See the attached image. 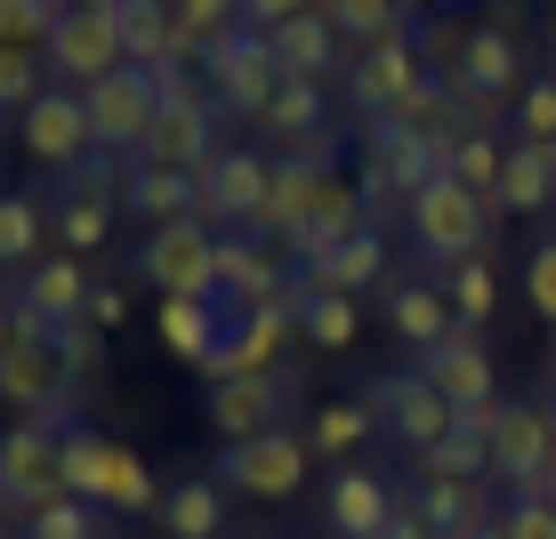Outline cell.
<instances>
[{
	"label": "cell",
	"instance_id": "cell-44",
	"mask_svg": "<svg viewBox=\"0 0 556 539\" xmlns=\"http://www.w3.org/2000/svg\"><path fill=\"white\" fill-rule=\"evenodd\" d=\"M508 113H516V145H556V73H548V81H532Z\"/></svg>",
	"mask_w": 556,
	"mask_h": 539
},
{
	"label": "cell",
	"instance_id": "cell-38",
	"mask_svg": "<svg viewBox=\"0 0 556 539\" xmlns=\"http://www.w3.org/2000/svg\"><path fill=\"white\" fill-rule=\"evenodd\" d=\"M56 234H65V258H89L105 234H113V194H73L56 202Z\"/></svg>",
	"mask_w": 556,
	"mask_h": 539
},
{
	"label": "cell",
	"instance_id": "cell-19",
	"mask_svg": "<svg viewBox=\"0 0 556 539\" xmlns=\"http://www.w3.org/2000/svg\"><path fill=\"white\" fill-rule=\"evenodd\" d=\"M395 508H404V499H395V491H388V475H371V467H339L331 484H323L331 539H379Z\"/></svg>",
	"mask_w": 556,
	"mask_h": 539
},
{
	"label": "cell",
	"instance_id": "cell-36",
	"mask_svg": "<svg viewBox=\"0 0 556 539\" xmlns=\"http://www.w3.org/2000/svg\"><path fill=\"white\" fill-rule=\"evenodd\" d=\"M412 508L428 515V531H435V539H459L468 524H484V491H476V484H428V475H419Z\"/></svg>",
	"mask_w": 556,
	"mask_h": 539
},
{
	"label": "cell",
	"instance_id": "cell-35",
	"mask_svg": "<svg viewBox=\"0 0 556 539\" xmlns=\"http://www.w3.org/2000/svg\"><path fill=\"white\" fill-rule=\"evenodd\" d=\"M501 169H508V145L492 138V129H476V138H459V145L444 153V178H452V185H468L476 202L501 194Z\"/></svg>",
	"mask_w": 556,
	"mask_h": 539
},
{
	"label": "cell",
	"instance_id": "cell-27",
	"mask_svg": "<svg viewBox=\"0 0 556 539\" xmlns=\"http://www.w3.org/2000/svg\"><path fill=\"white\" fill-rule=\"evenodd\" d=\"M548 194H556L548 145H508V169H501V194H492V209H501V218H532V209H548Z\"/></svg>",
	"mask_w": 556,
	"mask_h": 539
},
{
	"label": "cell",
	"instance_id": "cell-12",
	"mask_svg": "<svg viewBox=\"0 0 556 539\" xmlns=\"http://www.w3.org/2000/svg\"><path fill=\"white\" fill-rule=\"evenodd\" d=\"M323 185H331V129H323L315 145H299V153H282V162H275V185H266V209H258L251 234L299 242L306 218H315V202H323Z\"/></svg>",
	"mask_w": 556,
	"mask_h": 539
},
{
	"label": "cell",
	"instance_id": "cell-50",
	"mask_svg": "<svg viewBox=\"0 0 556 539\" xmlns=\"http://www.w3.org/2000/svg\"><path fill=\"white\" fill-rule=\"evenodd\" d=\"M16 346V298H0V355Z\"/></svg>",
	"mask_w": 556,
	"mask_h": 539
},
{
	"label": "cell",
	"instance_id": "cell-9",
	"mask_svg": "<svg viewBox=\"0 0 556 539\" xmlns=\"http://www.w3.org/2000/svg\"><path fill=\"white\" fill-rule=\"evenodd\" d=\"M194 185H202L210 234H251L258 209H266V185H275V162H266V153H242V145H218L194 169Z\"/></svg>",
	"mask_w": 556,
	"mask_h": 539
},
{
	"label": "cell",
	"instance_id": "cell-3",
	"mask_svg": "<svg viewBox=\"0 0 556 539\" xmlns=\"http://www.w3.org/2000/svg\"><path fill=\"white\" fill-rule=\"evenodd\" d=\"M129 274L153 282L162 298H210V306H218V234H210L202 218L194 226H162V234L146 226Z\"/></svg>",
	"mask_w": 556,
	"mask_h": 539
},
{
	"label": "cell",
	"instance_id": "cell-31",
	"mask_svg": "<svg viewBox=\"0 0 556 539\" xmlns=\"http://www.w3.org/2000/svg\"><path fill=\"white\" fill-rule=\"evenodd\" d=\"M235 25H242V9H226V0H178V9H169V56L202 65Z\"/></svg>",
	"mask_w": 556,
	"mask_h": 539
},
{
	"label": "cell",
	"instance_id": "cell-51",
	"mask_svg": "<svg viewBox=\"0 0 556 539\" xmlns=\"http://www.w3.org/2000/svg\"><path fill=\"white\" fill-rule=\"evenodd\" d=\"M459 539H508V531H501V515H484V524H468Z\"/></svg>",
	"mask_w": 556,
	"mask_h": 539
},
{
	"label": "cell",
	"instance_id": "cell-54",
	"mask_svg": "<svg viewBox=\"0 0 556 539\" xmlns=\"http://www.w3.org/2000/svg\"><path fill=\"white\" fill-rule=\"evenodd\" d=\"M548 65H556V41H548Z\"/></svg>",
	"mask_w": 556,
	"mask_h": 539
},
{
	"label": "cell",
	"instance_id": "cell-46",
	"mask_svg": "<svg viewBox=\"0 0 556 539\" xmlns=\"http://www.w3.org/2000/svg\"><path fill=\"white\" fill-rule=\"evenodd\" d=\"M525 298H532V315L556 322V234L532 242V258H525Z\"/></svg>",
	"mask_w": 556,
	"mask_h": 539
},
{
	"label": "cell",
	"instance_id": "cell-45",
	"mask_svg": "<svg viewBox=\"0 0 556 539\" xmlns=\"http://www.w3.org/2000/svg\"><path fill=\"white\" fill-rule=\"evenodd\" d=\"M25 539H105V524H98V508H81V499H56L49 515L25 524Z\"/></svg>",
	"mask_w": 556,
	"mask_h": 539
},
{
	"label": "cell",
	"instance_id": "cell-21",
	"mask_svg": "<svg viewBox=\"0 0 556 539\" xmlns=\"http://www.w3.org/2000/svg\"><path fill=\"white\" fill-rule=\"evenodd\" d=\"M266 41H275L282 81H315V89H323V81L339 73V33H331V16H323V9H291Z\"/></svg>",
	"mask_w": 556,
	"mask_h": 539
},
{
	"label": "cell",
	"instance_id": "cell-40",
	"mask_svg": "<svg viewBox=\"0 0 556 539\" xmlns=\"http://www.w3.org/2000/svg\"><path fill=\"white\" fill-rule=\"evenodd\" d=\"M105 508H113V515H146V508H162V491H153L146 459L129 451V442H113V459H105Z\"/></svg>",
	"mask_w": 556,
	"mask_h": 539
},
{
	"label": "cell",
	"instance_id": "cell-42",
	"mask_svg": "<svg viewBox=\"0 0 556 539\" xmlns=\"http://www.w3.org/2000/svg\"><path fill=\"white\" fill-rule=\"evenodd\" d=\"M41 65H49L41 49H0V113H16V121H25V113L49 98Z\"/></svg>",
	"mask_w": 556,
	"mask_h": 539
},
{
	"label": "cell",
	"instance_id": "cell-23",
	"mask_svg": "<svg viewBox=\"0 0 556 539\" xmlns=\"http://www.w3.org/2000/svg\"><path fill=\"white\" fill-rule=\"evenodd\" d=\"M210 153H218V105H162V121H153V138H146V162L202 169Z\"/></svg>",
	"mask_w": 556,
	"mask_h": 539
},
{
	"label": "cell",
	"instance_id": "cell-14",
	"mask_svg": "<svg viewBox=\"0 0 556 539\" xmlns=\"http://www.w3.org/2000/svg\"><path fill=\"white\" fill-rule=\"evenodd\" d=\"M16 138H25V153H33L41 169H56V178H73V169L98 153V129H89L81 89H49V98L16 121Z\"/></svg>",
	"mask_w": 556,
	"mask_h": 539
},
{
	"label": "cell",
	"instance_id": "cell-26",
	"mask_svg": "<svg viewBox=\"0 0 556 539\" xmlns=\"http://www.w3.org/2000/svg\"><path fill=\"white\" fill-rule=\"evenodd\" d=\"M323 129H331V98H323L315 81H282V89H275V105L258 113V138H266V145H291V153H299V145H315Z\"/></svg>",
	"mask_w": 556,
	"mask_h": 539
},
{
	"label": "cell",
	"instance_id": "cell-17",
	"mask_svg": "<svg viewBox=\"0 0 556 539\" xmlns=\"http://www.w3.org/2000/svg\"><path fill=\"white\" fill-rule=\"evenodd\" d=\"M452 89H468V98H484V105H516L525 98V56H516V41L492 33V25H476L468 41H459Z\"/></svg>",
	"mask_w": 556,
	"mask_h": 539
},
{
	"label": "cell",
	"instance_id": "cell-39",
	"mask_svg": "<svg viewBox=\"0 0 556 539\" xmlns=\"http://www.w3.org/2000/svg\"><path fill=\"white\" fill-rule=\"evenodd\" d=\"M331 33L339 41H355V49H379V41H395V25H412L404 9H388V0H331Z\"/></svg>",
	"mask_w": 556,
	"mask_h": 539
},
{
	"label": "cell",
	"instance_id": "cell-2",
	"mask_svg": "<svg viewBox=\"0 0 556 539\" xmlns=\"http://www.w3.org/2000/svg\"><path fill=\"white\" fill-rule=\"evenodd\" d=\"M56 451H65V427H41V419H16V427L0 435V508H9L16 524H33V515H49L56 499H65Z\"/></svg>",
	"mask_w": 556,
	"mask_h": 539
},
{
	"label": "cell",
	"instance_id": "cell-7",
	"mask_svg": "<svg viewBox=\"0 0 556 539\" xmlns=\"http://www.w3.org/2000/svg\"><path fill=\"white\" fill-rule=\"evenodd\" d=\"M299 331V291L266 298L251 306V315H235V331H226V346L202 362V387H235V378H266L282 371V338Z\"/></svg>",
	"mask_w": 556,
	"mask_h": 539
},
{
	"label": "cell",
	"instance_id": "cell-20",
	"mask_svg": "<svg viewBox=\"0 0 556 539\" xmlns=\"http://www.w3.org/2000/svg\"><path fill=\"white\" fill-rule=\"evenodd\" d=\"M299 274H275V258L258 249V234H218V306H235V315H251V306L282 298Z\"/></svg>",
	"mask_w": 556,
	"mask_h": 539
},
{
	"label": "cell",
	"instance_id": "cell-48",
	"mask_svg": "<svg viewBox=\"0 0 556 539\" xmlns=\"http://www.w3.org/2000/svg\"><path fill=\"white\" fill-rule=\"evenodd\" d=\"M501 531H508V539H556V508H548V499H508V508H501Z\"/></svg>",
	"mask_w": 556,
	"mask_h": 539
},
{
	"label": "cell",
	"instance_id": "cell-6",
	"mask_svg": "<svg viewBox=\"0 0 556 539\" xmlns=\"http://www.w3.org/2000/svg\"><path fill=\"white\" fill-rule=\"evenodd\" d=\"M202 81H210V105L218 113H258L275 105V89H282V65H275V41L266 33H251V25H235L218 49L202 56Z\"/></svg>",
	"mask_w": 556,
	"mask_h": 539
},
{
	"label": "cell",
	"instance_id": "cell-30",
	"mask_svg": "<svg viewBox=\"0 0 556 539\" xmlns=\"http://www.w3.org/2000/svg\"><path fill=\"white\" fill-rule=\"evenodd\" d=\"M218 524H226V491L210 484V475L169 484V499H162V531L169 539H218Z\"/></svg>",
	"mask_w": 556,
	"mask_h": 539
},
{
	"label": "cell",
	"instance_id": "cell-53",
	"mask_svg": "<svg viewBox=\"0 0 556 539\" xmlns=\"http://www.w3.org/2000/svg\"><path fill=\"white\" fill-rule=\"evenodd\" d=\"M548 387H556V346H548Z\"/></svg>",
	"mask_w": 556,
	"mask_h": 539
},
{
	"label": "cell",
	"instance_id": "cell-1",
	"mask_svg": "<svg viewBox=\"0 0 556 539\" xmlns=\"http://www.w3.org/2000/svg\"><path fill=\"white\" fill-rule=\"evenodd\" d=\"M492 218H501L492 202H476L468 185L435 178L428 194L412 202V218H404V226H412V249H419V258H428V266H444V274H452L459 258H484V234H492Z\"/></svg>",
	"mask_w": 556,
	"mask_h": 539
},
{
	"label": "cell",
	"instance_id": "cell-10",
	"mask_svg": "<svg viewBox=\"0 0 556 539\" xmlns=\"http://www.w3.org/2000/svg\"><path fill=\"white\" fill-rule=\"evenodd\" d=\"M202 411H210L218 451H226V442H258V435L291 427L299 378H291V371H266V378H235V387H202Z\"/></svg>",
	"mask_w": 556,
	"mask_h": 539
},
{
	"label": "cell",
	"instance_id": "cell-43",
	"mask_svg": "<svg viewBox=\"0 0 556 539\" xmlns=\"http://www.w3.org/2000/svg\"><path fill=\"white\" fill-rule=\"evenodd\" d=\"M33 249H41V202L0 194V266H25L33 274Z\"/></svg>",
	"mask_w": 556,
	"mask_h": 539
},
{
	"label": "cell",
	"instance_id": "cell-22",
	"mask_svg": "<svg viewBox=\"0 0 556 539\" xmlns=\"http://www.w3.org/2000/svg\"><path fill=\"white\" fill-rule=\"evenodd\" d=\"M388 322H395V338L412 346V362H419V355H435V346L459 331L452 298L435 291V282H388Z\"/></svg>",
	"mask_w": 556,
	"mask_h": 539
},
{
	"label": "cell",
	"instance_id": "cell-18",
	"mask_svg": "<svg viewBox=\"0 0 556 539\" xmlns=\"http://www.w3.org/2000/svg\"><path fill=\"white\" fill-rule=\"evenodd\" d=\"M419 371H428V387L452 402V411H484V402H501V378H492V355L476 346V331H452L435 355H419Z\"/></svg>",
	"mask_w": 556,
	"mask_h": 539
},
{
	"label": "cell",
	"instance_id": "cell-16",
	"mask_svg": "<svg viewBox=\"0 0 556 539\" xmlns=\"http://www.w3.org/2000/svg\"><path fill=\"white\" fill-rule=\"evenodd\" d=\"M355 234H371V209H363V185H348V178L331 169V185H323V202H315V218H306V234L291 242L299 274L331 266V258H339V249H348Z\"/></svg>",
	"mask_w": 556,
	"mask_h": 539
},
{
	"label": "cell",
	"instance_id": "cell-29",
	"mask_svg": "<svg viewBox=\"0 0 556 539\" xmlns=\"http://www.w3.org/2000/svg\"><path fill=\"white\" fill-rule=\"evenodd\" d=\"M299 291V338L315 346V355H348L355 331H363V315H355V298H331V291H306V282H291Z\"/></svg>",
	"mask_w": 556,
	"mask_h": 539
},
{
	"label": "cell",
	"instance_id": "cell-28",
	"mask_svg": "<svg viewBox=\"0 0 556 539\" xmlns=\"http://www.w3.org/2000/svg\"><path fill=\"white\" fill-rule=\"evenodd\" d=\"M306 291H331V298H355V291H371V282H388V234H355L348 249H339L331 266H315V274H299Z\"/></svg>",
	"mask_w": 556,
	"mask_h": 539
},
{
	"label": "cell",
	"instance_id": "cell-37",
	"mask_svg": "<svg viewBox=\"0 0 556 539\" xmlns=\"http://www.w3.org/2000/svg\"><path fill=\"white\" fill-rule=\"evenodd\" d=\"M444 298H452L459 331H484L492 306H501V274H492V258H459L452 274H444Z\"/></svg>",
	"mask_w": 556,
	"mask_h": 539
},
{
	"label": "cell",
	"instance_id": "cell-47",
	"mask_svg": "<svg viewBox=\"0 0 556 539\" xmlns=\"http://www.w3.org/2000/svg\"><path fill=\"white\" fill-rule=\"evenodd\" d=\"M56 362H65L73 378H81V371H98V362H105V346H98V322H89V315L56 322Z\"/></svg>",
	"mask_w": 556,
	"mask_h": 539
},
{
	"label": "cell",
	"instance_id": "cell-5",
	"mask_svg": "<svg viewBox=\"0 0 556 539\" xmlns=\"http://www.w3.org/2000/svg\"><path fill=\"white\" fill-rule=\"evenodd\" d=\"M363 402L379 411V427H388L395 442H404L412 459H428L435 442H444V435L459 427V411H452V402L428 387V371H419V362H404V371H379L371 387H363Z\"/></svg>",
	"mask_w": 556,
	"mask_h": 539
},
{
	"label": "cell",
	"instance_id": "cell-8",
	"mask_svg": "<svg viewBox=\"0 0 556 539\" xmlns=\"http://www.w3.org/2000/svg\"><path fill=\"white\" fill-rule=\"evenodd\" d=\"M81 105H89V129H98V153H113V162H138L153 121H162L153 73H138V65H122V73H105L98 89H81Z\"/></svg>",
	"mask_w": 556,
	"mask_h": 539
},
{
	"label": "cell",
	"instance_id": "cell-32",
	"mask_svg": "<svg viewBox=\"0 0 556 539\" xmlns=\"http://www.w3.org/2000/svg\"><path fill=\"white\" fill-rule=\"evenodd\" d=\"M113 25H122V65H169V9L162 0H113Z\"/></svg>",
	"mask_w": 556,
	"mask_h": 539
},
{
	"label": "cell",
	"instance_id": "cell-11",
	"mask_svg": "<svg viewBox=\"0 0 556 539\" xmlns=\"http://www.w3.org/2000/svg\"><path fill=\"white\" fill-rule=\"evenodd\" d=\"M56 89H98L105 73H122V25H113V0H89V9H65L56 41L41 49Z\"/></svg>",
	"mask_w": 556,
	"mask_h": 539
},
{
	"label": "cell",
	"instance_id": "cell-15",
	"mask_svg": "<svg viewBox=\"0 0 556 539\" xmlns=\"http://www.w3.org/2000/svg\"><path fill=\"white\" fill-rule=\"evenodd\" d=\"M122 209L129 218H153V234L162 226H194L202 218V185L194 169H162V162H122Z\"/></svg>",
	"mask_w": 556,
	"mask_h": 539
},
{
	"label": "cell",
	"instance_id": "cell-41",
	"mask_svg": "<svg viewBox=\"0 0 556 539\" xmlns=\"http://www.w3.org/2000/svg\"><path fill=\"white\" fill-rule=\"evenodd\" d=\"M65 25V0H0V49H49Z\"/></svg>",
	"mask_w": 556,
	"mask_h": 539
},
{
	"label": "cell",
	"instance_id": "cell-34",
	"mask_svg": "<svg viewBox=\"0 0 556 539\" xmlns=\"http://www.w3.org/2000/svg\"><path fill=\"white\" fill-rule=\"evenodd\" d=\"M105 459H113L105 435L65 427V451H56V467H65V499H81V508H105Z\"/></svg>",
	"mask_w": 556,
	"mask_h": 539
},
{
	"label": "cell",
	"instance_id": "cell-13",
	"mask_svg": "<svg viewBox=\"0 0 556 539\" xmlns=\"http://www.w3.org/2000/svg\"><path fill=\"white\" fill-rule=\"evenodd\" d=\"M556 459V419L548 402H501V435H492V484H508V499H532Z\"/></svg>",
	"mask_w": 556,
	"mask_h": 539
},
{
	"label": "cell",
	"instance_id": "cell-52",
	"mask_svg": "<svg viewBox=\"0 0 556 539\" xmlns=\"http://www.w3.org/2000/svg\"><path fill=\"white\" fill-rule=\"evenodd\" d=\"M0 539H25V524H16V515H9V508H0Z\"/></svg>",
	"mask_w": 556,
	"mask_h": 539
},
{
	"label": "cell",
	"instance_id": "cell-24",
	"mask_svg": "<svg viewBox=\"0 0 556 539\" xmlns=\"http://www.w3.org/2000/svg\"><path fill=\"white\" fill-rule=\"evenodd\" d=\"M226 331H235V306H210V298H162V346L178 362H202L226 346Z\"/></svg>",
	"mask_w": 556,
	"mask_h": 539
},
{
	"label": "cell",
	"instance_id": "cell-4",
	"mask_svg": "<svg viewBox=\"0 0 556 539\" xmlns=\"http://www.w3.org/2000/svg\"><path fill=\"white\" fill-rule=\"evenodd\" d=\"M315 475V451H306L299 427H275L258 442H226L210 484L218 491H242V499H299V484Z\"/></svg>",
	"mask_w": 556,
	"mask_h": 539
},
{
	"label": "cell",
	"instance_id": "cell-55",
	"mask_svg": "<svg viewBox=\"0 0 556 539\" xmlns=\"http://www.w3.org/2000/svg\"><path fill=\"white\" fill-rule=\"evenodd\" d=\"M548 162H556V145H548Z\"/></svg>",
	"mask_w": 556,
	"mask_h": 539
},
{
	"label": "cell",
	"instance_id": "cell-25",
	"mask_svg": "<svg viewBox=\"0 0 556 539\" xmlns=\"http://www.w3.org/2000/svg\"><path fill=\"white\" fill-rule=\"evenodd\" d=\"M89 291H98V282L81 274V258H41L16 282V306H33L41 322H73V315H89Z\"/></svg>",
	"mask_w": 556,
	"mask_h": 539
},
{
	"label": "cell",
	"instance_id": "cell-49",
	"mask_svg": "<svg viewBox=\"0 0 556 539\" xmlns=\"http://www.w3.org/2000/svg\"><path fill=\"white\" fill-rule=\"evenodd\" d=\"M89 322H98V331H122V322H129V291L98 282V291H89Z\"/></svg>",
	"mask_w": 556,
	"mask_h": 539
},
{
	"label": "cell",
	"instance_id": "cell-33",
	"mask_svg": "<svg viewBox=\"0 0 556 539\" xmlns=\"http://www.w3.org/2000/svg\"><path fill=\"white\" fill-rule=\"evenodd\" d=\"M299 435H306V451H315V459H348L355 442L379 435V411H371V402H323Z\"/></svg>",
	"mask_w": 556,
	"mask_h": 539
}]
</instances>
